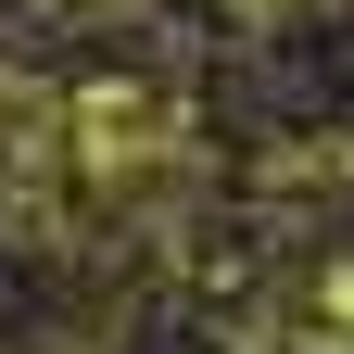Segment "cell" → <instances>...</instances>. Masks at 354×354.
<instances>
[{
	"mask_svg": "<svg viewBox=\"0 0 354 354\" xmlns=\"http://www.w3.org/2000/svg\"><path fill=\"white\" fill-rule=\"evenodd\" d=\"M317 354H354V279L329 291V329H317Z\"/></svg>",
	"mask_w": 354,
	"mask_h": 354,
	"instance_id": "6da1fadb",
	"label": "cell"
}]
</instances>
